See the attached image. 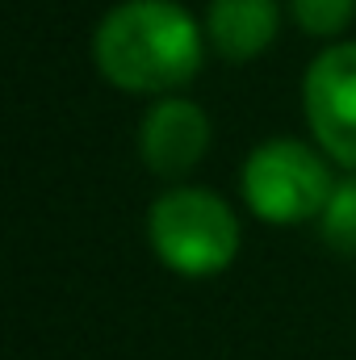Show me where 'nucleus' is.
Instances as JSON below:
<instances>
[{
    "label": "nucleus",
    "mask_w": 356,
    "mask_h": 360,
    "mask_svg": "<svg viewBox=\"0 0 356 360\" xmlns=\"http://www.w3.org/2000/svg\"><path fill=\"white\" fill-rule=\"evenodd\" d=\"M319 235L331 252L356 256V176L336 180V188L319 214Z\"/></svg>",
    "instance_id": "0eeeda50"
},
{
    "label": "nucleus",
    "mask_w": 356,
    "mask_h": 360,
    "mask_svg": "<svg viewBox=\"0 0 356 360\" xmlns=\"http://www.w3.org/2000/svg\"><path fill=\"white\" fill-rule=\"evenodd\" d=\"M281 4L276 0H210L205 38L227 63H252L276 42Z\"/></svg>",
    "instance_id": "423d86ee"
},
{
    "label": "nucleus",
    "mask_w": 356,
    "mask_h": 360,
    "mask_svg": "<svg viewBox=\"0 0 356 360\" xmlns=\"http://www.w3.org/2000/svg\"><path fill=\"white\" fill-rule=\"evenodd\" d=\"M201 25L180 0H122L92 30V63L122 92L172 96L201 72Z\"/></svg>",
    "instance_id": "f257e3e1"
},
{
    "label": "nucleus",
    "mask_w": 356,
    "mask_h": 360,
    "mask_svg": "<svg viewBox=\"0 0 356 360\" xmlns=\"http://www.w3.org/2000/svg\"><path fill=\"white\" fill-rule=\"evenodd\" d=\"M327 164L331 160L323 151L298 139H268L260 147H252V155L243 160V176H239L248 210L272 226L319 218L336 188V176Z\"/></svg>",
    "instance_id": "7ed1b4c3"
},
{
    "label": "nucleus",
    "mask_w": 356,
    "mask_h": 360,
    "mask_svg": "<svg viewBox=\"0 0 356 360\" xmlns=\"http://www.w3.org/2000/svg\"><path fill=\"white\" fill-rule=\"evenodd\" d=\"M143 164L164 180H184L210 151V117L189 96H160L139 126Z\"/></svg>",
    "instance_id": "39448f33"
},
{
    "label": "nucleus",
    "mask_w": 356,
    "mask_h": 360,
    "mask_svg": "<svg viewBox=\"0 0 356 360\" xmlns=\"http://www.w3.org/2000/svg\"><path fill=\"white\" fill-rule=\"evenodd\" d=\"M147 239L155 260L177 276L201 281L235 264L243 231L235 210L214 188H168L147 214Z\"/></svg>",
    "instance_id": "f03ea898"
},
{
    "label": "nucleus",
    "mask_w": 356,
    "mask_h": 360,
    "mask_svg": "<svg viewBox=\"0 0 356 360\" xmlns=\"http://www.w3.org/2000/svg\"><path fill=\"white\" fill-rule=\"evenodd\" d=\"M302 109L319 151L356 172V42L327 46L302 80Z\"/></svg>",
    "instance_id": "20e7f679"
},
{
    "label": "nucleus",
    "mask_w": 356,
    "mask_h": 360,
    "mask_svg": "<svg viewBox=\"0 0 356 360\" xmlns=\"http://www.w3.org/2000/svg\"><path fill=\"white\" fill-rule=\"evenodd\" d=\"M289 17L310 38H336L352 25L356 0H289Z\"/></svg>",
    "instance_id": "6e6552de"
}]
</instances>
